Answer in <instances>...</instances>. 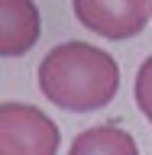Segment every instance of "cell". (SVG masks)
Wrapping results in <instances>:
<instances>
[{
	"label": "cell",
	"instance_id": "cell-6",
	"mask_svg": "<svg viewBox=\"0 0 152 155\" xmlns=\"http://www.w3.org/2000/svg\"><path fill=\"white\" fill-rule=\"evenodd\" d=\"M133 94H136V107L146 113V120L152 123V55L146 58L139 71H136V84H133Z\"/></svg>",
	"mask_w": 152,
	"mask_h": 155
},
{
	"label": "cell",
	"instance_id": "cell-2",
	"mask_svg": "<svg viewBox=\"0 0 152 155\" xmlns=\"http://www.w3.org/2000/svg\"><path fill=\"white\" fill-rule=\"evenodd\" d=\"M62 133L39 107L7 100L0 107V155H58Z\"/></svg>",
	"mask_w": 152,
	"mask_h": 155
},
{
	"label": "cell",
	"instance_id": "cell-3",
	"mask_svg": "<svg viewBox=\"0 0 152 155\" xmlns=\"http://www.w3.org/2000/svg\"><path fill=\"white\" fill-rule=\"evenodd\" d=\"M75 16L84 23V29L104 39H130L139 36L152 16V3L123 0V3H100V0H78Z\"/></svg>",
	"mask_w": 152,
	"mask_h": 155
},
{
	"label": "cell",
	"instance_id": "cell-4",
	"mask_svg": "<svg viewBox=\"0 0 152 155\" xmlns=\"http://www.w3.org/2000/svg\"><path fill=\"white\" fill-rule=\"evenodd\" d=\"M0 52L7 58H16L23 52L39 42V32H42V19H39L36 3H23V0H7L0 7Z\"/></svg>",
	"mask_w": 152,
	"mask_h": 155
},
{
	"label": "cell",
	"instance_id": "cell-1",
	"mask_svg": "<svg viewBox=\"0 0 152 155\" xmlns=\"http://www.w3.org/2000/svg\"><path fill=\"white\" fill-rule=\"evenodd\" d=\"M42 94L62 110L91 113L100 110L120 91V65L110 52L87 42H62L49 48L39 65Z\"/></svg>",
	"mask_w": 152,
	"mask_h": 155
},
{
	"label": "cell",
	"instance_id": "cell-5",
	"mask_svg": "<svg viewBox=\"0 0 152 155\" xmlns=\"http://www.w3.org/2000/svg\"><path fill=\"white\" fill-rule=\"evenodd\" d=\"M68 155H139L136 139L117 123H97L75 136Z\"/></svg>",
	"mask_w": 152,
	"mask_h": 155
}]
</instances>
